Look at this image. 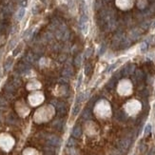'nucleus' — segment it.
Returning <instances> with one entry per match:
<instances>
[{"label": "nucleus", "instance_id": "1a4fd4ad", "mask_svg": "<svg viewBox=\"0 0 155 155\" xmlns=\"http://www.w3.org/2000/svg\"><path fill=\"white\" fill-rule=\"evenodd\" d=\"M150 132H151V125L148 124V125L146 126V127H145L144 135H145V136H148V135L150 134Z\"/></svg>", "mask_w": 155, "mask_h": 155}, {"label": "nucleus", "instance_id": "aec40b11", "mask_svg": "<svg viewBox=\"0 0 155 155\" xmlns=\"http://www.w3.org/2000/svg\"><path fill=\"white\" fill-rule=\"evenodd\" d=\"M21 49V48H19V47H17V48L15 49V50L14 51V56H15V55H17V54L19 53V51H20L19 49Z\"/></svg>", "mask_w": 155, "mask_h": 155}, {"label": "nucleus", "instance_id": "f03ea898", "mask_svg": "<svg viewBox=\"0 0 155 155\" xmlns=\"http://www.w3.org/2000/svg\"><path fill=\"white\" fill-rule=\"evenodd\" d=\"M47 143L49 146H51V147H59L61 144V139L55 135H50L47 139Z\"/></svg>", "mask_w": 155, "mask_h": 155}, {"label": "nucleus", "instance_id": "4468645a", "mask_svg": "<svg viewBox=\"0 0 155 155\" xmlns=\"http://www.w3.org/2000/svg\"><path fill=\"white\" fill-rule=\"evenodd\" d=\"M12 64H13V60H12V59H8L7 61H6V64H5V69H6V71H8V70L12 67V66H11Z\"/></svg>", "mask_w": 155, "mask_h": 155}, {"label": "nucleus", "instance_id": "7ed1b4c3", "mask_svg": "<svg viewBox=\"0 0 155 155\" xmlns=\"http://www.w3.org/2000/svg\"><path fill=\"white\" fill-rule=\"evenodd\" d=\"M56 110H57V113H58L60 116L65 115V114H66V111H67L66 105L64 104L63 102H58L56 104Z\"/></svg>", "mask_w": 155, "mask_h": 155}, {"label": "nucleus", "instance_id": "bb28decb", "mask_svg": "<svg viewBox=\"0 0 155 155\" xmlns=\"http://www.w3.org/2000/svg\"><path fill=\"white\" fill-rule=\"evenodd\" d=\"M112 155H117V154H112Z\"/></svg>", "mask_w": 155, "mask_h": 155}, {"label": "nucleus", "instance_id": "ddd939ff", "mask_svg": "<svg viewBox=\"0 0 155 155\" xmlns=\"http://www.w3.org/2000/svg\"><path fill=\"white\" fill-rule=\"evenodd\" d=\"M71 73H72V70H71V68H67L63 72V74L65 76H67V77H70L71 75Z\"/></svg>", "mask_w": 155, "mask_h": 155}, {"label": "nucleus", "instance_id": "39448f33", "mask_svg": "<svg viewBox=\"0 0 155 155\" xmlns=\"http://www.w3.org/2000/svg\"><path fill=\"white\" fill-rule=\"evenodd\" d=\"M25 13H26V10H25V8H20L19 9V11H18V13H17V20H22V18L24 17V15H25Z\"/></svg>", "mask_w": 155, "mask_h": 155}, {"label": "nucleus", "instance_id": "f257e3e1", "mask_svg": "<svg viewBox=\"0 0 155 155\" xmlns=\"http://www.w3.org/2000/svg\"><path fill=\"white\" fill-rule=\"evenodd\" d=\"M130 144H131V139H130L129 137H125V138H123V139L119 142V146H118L119 150L121 152H126L127 150V148H129Z\"/></svg>", "mask_w": 155, "mask_h": 155}, {"label": "nucleus", "instance_id": "4be33fe9", "mask_svg": "<svg viewBox=\"0 0 155 155\" xmlns=\"http://www.w3.org/2000/svg\"><path fill=\"white\" fill-rule=\"evenodd\" d=\"M82 83V75H79V78H78V84H77V88L80 87V84Z\"/></svg>", "mask_w": 155, "mask_h": 155}, {"label": "nucleus", "instance_id": "6ab92c4d", "mask_svg": "<svg viewBox=\"0 0 155 155\" xmlns=\"http://www.w3.org/2000/svg\"><path fill=\"white\" fill-rule=\"evenodd\" d=\"M6 106H7V103L5 102V100L0 99V108H6Z\"/></svg>", "mask_w": 155, "mask_h": 155}, {"label": "nucleus", "instance_id": "393cba45", "mask_svg": "<svg viewBox=\"0 0 155 155\" xmlns=\"http://www.w3.org/2000/svg\"><path fill=\"white\" fill-rule=\"evenodd\" d=\"M151 28H152V29L155 28V20H154V22H153V23L151 24Z\"/></svg>", "mask_w": 155, "mask_h": 155}, {"label": "nucleus", "instance_id": "f3484780", "mask_svg": "<svg viewBox=\"0 0 155 155\" xmlns=\"http://www.w3.org/2000/svg\"><path fill=\"white\" fill-rule=\"evenodd\" d=\"M91 71H92L91 65H90V64H87L86 67H85V73H86V74H89V72H91Z\"/></svg>", "mask_w": 155, "mask_h": 155}, {"label": "nucleus", "instance_id": "20e7f679", "mask_svg": "<svg viewBox=\"0 0 155 155\" xmlns=\"http://www.w3.org/2000/svg\"><path fill=\"white\" fill-rule=\"evenodd\" d=\"M71 135H72V137L73 138H80L81 137V135H82V129H81V127H79V126H75V127L72 128V130H71Z\"/></svg>", "mask_w": 155, "mask_h": 155}, {"label": "nucleus", "instance_id": "a211bd4d", "mask_svg": "<svg viewBox=\"0 0 155 155\" xmlns=\"http://www.w3.org/2000/svg\"><path fill=\"white\" fill-rule=\"evenodd\" d=\"M54 126H55V127L56 128H61V126H62V122L61 121H55L54 122Z\"/></svg>", "mask_w": 155, "mask_h": 155}, {"label": "nucleus", "instance_id": "f8f14e48", "mask_svg": "<svg viewBox=\"0 0 155 155\" xmlns=\"http://www.w3.org/2000/svg\"><path fill=\"white\" fill-rule=\"evenodd\" d=\"M147 49H148V43L143 42L140 45V50H141L142 52H145V51H147Z\"/></svg>", "mask_w": 155, "mask_h": 155}, {"label": "nucleus", "instance_id": "6e6552de", "mask_svg": "<svg viewBox=\"0 0 155 155\" xmlns=\"http://www.w3.org/2000/svg\"><path fill=\"white\" fill-rule=\"evenodd\" d=\"M80 105H79V103H76V105L73 107V108H72V114L75 116V115H77L78 113L80 112Z\"/></svg>", "mask_w": 155, "mask_h": 155}, {"label": "nucleus", "instance_id": "b1692460", "mask_svg": "<svg viewBox=\"0 0 155 155\" xmlns=\"http://www.w3.org/2000/svg\"><path fill=\"white\" fill-rule=\"evenodd\" d=\"M148 155H155V148H152V149L149 151Z\"/></svg>", "mask_w": 155, "mask_h": 155}, {"label": "nucleus", "instance_id": "5701e85b", "mask_svg": "<svg viewBox=\"0 0 155 155\" xmlns=\"http://www.w3.org/2000/svg\"><path fill=\"white\" fill-rule=\"evenodd\" d=\"M21 6L23 8L25 7V6H27V0H22L21 2Z\"/></svg>", "mask_w": 155, "mask_h": 155}, {"label": "nucleus", "instance_id": "412c9836", "mask_svg": "<svg viewBox=\"0 0 155 155\" xmlns=\"http://www.w3.org/2000/svg\"><path fill=\"white\" fill-rule=\"evenodd\" d=\"M31 29H30V30H28L27 31H25V33H24V37H27V36L30 35V34H31Z\"/></svg>", "mask_w": 155, "mask_h": 155}, {"label": "nucleus", "instance_id": "dca6fc26", "mask_svg": "<svg viewBox=\"0 0 155 155\" xmlns=\"http://www.w3.org/2000/svg\"><path fill=\"white\" fill-rule=\"evenodd\" d=\"M117 64H118V63H114V64H111V65H109V66H108V68L107 69L106 71H107V72H110L111 71H113V70H114V69L116 68V65H117Z\"/></svg>", "mask_w": 155, "mask_h": 155}, {"label": "nucleus", "instance_id": "a878e982", "mask_svg": "<svg viewBox=\"0 0 155 155\" xmlns=\"http://www.w3.org/2000/svg\"><path fill=\"white\" fill-rule=\"evenodd\" d=\"M154 109H155V104H154Z\"/></svg>", "mask_w": 155, "mask_h": 155}, {"label": "nucleus", "instance_id": "9b49d317", "mask_svg": "<svg viewBox=\"0 0 155 155\" xmlns=\"http://www.w3.org/2000/svg\"><path fill=\"white\" fill-rule=\"evenodd\" d=\"M82 116H83V118H85V119H89V118H90L91 113H90L89 108H85L84 110H83V112H82Z\"/></svg>", "mask_w": 155, "mask_h": 155}, {"label": "nucleus", "instance_id": "423d86ee", "mask_svg": "<svg viewBox=\"0 0 155 155\" xmlns=\"http://www.w3.org/2000/svg\"><path fill=\"white\" fill-rule=\"evenodd\" d=\"M82 61H83L82 55H81V54H78L77 56H76V58L74 59V64H75V66H76V67H79V66L82 64Z\"/></svg>", "mask_w": 155, "mask_h": 155}, {"label": "nucleus", "instance_id": "9d476101", "mask_svg": "<svg viewBox=\"0 0 155 155\" xmlns=\"http://www.w3.org/2000/svg\"><path fill=\"white\" fill-rule=\"evenodd\" d=\"M93 53V49L92 48H88L86 49V52H85V57L86 58H90Z\"/></svg>", "mask_w": 155, "mask_h": 155}, {"label": "nucleus", "instance_id": "0eeeda50", "mask_svg": "<svg viewBox=\"0 0 155 155\" xmlns=\"http://www.w3.org/2000/svg\"><path fill=\"white\" fill-rule=\"evenodd\" d=\"M75 145H76V141H75V139H73V137H71L68 140V143H67L68 148H74Z\"/></svg>", "mask_w": 155, "mask_h": 155}, {"label": "nucleus", "instance_id": "2eb2a0df", "mask_svg": "<svg viewBox=\"0 0 155 155\" xmlns=\"http://www.w3.org/2000/svg\"><path fill=\"white\" fill-rule=\"evenodd\" d=\"M86 99V96H85V93H80L77 96V103H80L82 101H84Z\"/></svg>", "mask_w": 155, "mask_h": 155}]
</instances>
